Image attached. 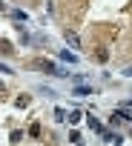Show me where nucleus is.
<instances>
[{
    "mask_svg": "<svg viewBox=\"0 0 132 146\" xmlns=\"http://www.w3.org/2000/svg\"><path fill=\"white\" fill-rule=\"evenodd\" d=\"M0 52H12V46H9L6 40H0Z\"/></svg>",
    "mask_w": 132,
    "mask_h": 146,
    "instance_id": "nucleus-4",
    "label": "nucleus"
},
{
    "mask_svg": "<svg viewBox=\"0 0 132 146\" xmlns=\"http://www.w3.org/2000/svg\"><path fill=\"white\" fill-rule=\"evenodd\" d=\"M0 72H3V75H12V69H9L6 63H0Z\"/></svg>",
    "mask_w": 132,
    "mask_h": 146,
    "instance_id": "nucleus-5",
    "label": "nucleus"
},
{
    "mask_svg": "<svg viewBox=\"0 0 132 146\" xmlns=\"http://www.w3.org/2000/svg\"><path fill=\"white\" fill-rule=\"evenodd\" d=\"M89 126H92V129H95V132H103V129H101V123H98V120H95V117H92V115H89Z\"/></svg>",
    "mask_w": 132,
    "mask_h": 146,
    "instance_id": "nucleus-3",
    "label": "nucleus"
},
{
    "mask_svg": "<svg viewBox=\"0 0 132 146\" xmlns=\"http://www.w3.org/2000/svg\"><path fill=\"white\" fill-rule=\"evenodd\" d=\"M60 60H66V63H78V54H72L69 49H63V52H60Z\"/></svg>",
    "mask_w": 132,
    "mask_h": 146,
    "instance_id": "nucleus-2",
    "label": "nucleus"
},
{
    "mask_svg": "<svg viewBox=\"0 0 132 146\" xmlns=\"http://www.w3.org/2000/svg\"><path fill=\"white\" fill-rule=\"evenodd\" d=\"M63 37H66V43H69V46H75V49L81 46V40H78V35H75V32H63Z\"/></svg>",
    "mask_w": 132,
    "mask_h": 146,
    "instance_id": "nucleus-1",
    "label": "nucleus"
}]
</instances>
